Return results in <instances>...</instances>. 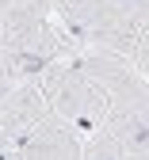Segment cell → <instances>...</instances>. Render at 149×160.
I'll use <instances>...</instances> for the list:
<instances>
[{
    "mask_svg": "<svg viewBox=\"0 0 149 160\" xmlns=\"http://www.w3.org/2000/svg\"><path fill=\"white\" fill-rule=\"evenodd\" d=\"M65 34L54 23L50 0H12L0 15V50L15 57H46L57 61L65 50Z\"/></svg>",
    "mask_w": 149,
    "mask_h": 160,
    "instance_id": "obj_2",
    "label": "cell"
},
{
    "mask_svg": "<svg viewBox=\"0 0 149 160\" xmlns=\"http://www.w3.org/2000/svg\"><path fill=\"white\" fill-rule=\"evenodd\" d=\"M77 69L92 80V84L103 92V99L107 103H119V99H134V95H145V76L130 65L122 61V57H107V53H88L80 57Z\"/></svg>",
    "mask_w": 149,
    "mask_h": 160,
    "instance_id": "obj_3",
    "label": "cell"
},
{
    "mask_svg": "<svg viewBox=\"0 0 149 160\" xmlns=\"http://www.w3.org/2000/svg\"><path fill=\"white\" fill-rule=\"evenodd\" d=\"M8 4H12V0H0V15H4V8H8Z\"/></svg>",
    "mask_w": 149,
    "mask_h": 160,
    "instance_id": "obj_8",
    "label": "cell"
},
{
    "mask_svg": "<svg viewBox=\"0 0 149 160\" xmlns=\"http://www.w3.org/2000/svg\"><path fill=\"white\" fill-rule=\"evenodd\" d=\"M19 160H80V141L77 130L65 126L57 114H46L35 130L15 137Z\"/></svg>",
    "mask_w": 149,
    "mask_h": 160,
    "instance_id": "obj_4",
    "label": "cell"
},
{
    "mask_svg": "<svg viewBox=\"0 0 149 160\" xmlns=\"http://www.w3.org/2000/svg\"><path fill=\"white\" fill-rule=\"evenodd\" d=\"M0 160H19V152H15V141L8 133H0Z\"/></svg>",
    "mask_w": 149,
    "mask_h": 160,
    "instance_id": "obj_7",
    "label": "cell"
},
{
    "mask_svg": "<svg viewBox=\"0 0 149 160\" xmlns=\"http://www.w3.org/2000/svg\"><path fill=\"white\" fill-rule=\"evenodd\" d=\"M50 114L46 99H42L38 84H15L4 99H0V133H8L12 141L35 130L42 118Z\"/></svg>",
    "mask_w": 149,
    "mask_h": 160,
    "instance_id": "obj_5",
    "label": "cell"
},
{
    "mask_svg": "<svg viewBox=\"0 0 149 160\" xmlns=\"http://www.w3.org/2000/svg\"><path fill=\"white\" fill-rule=\"evenodd\" d=\"M15 88V72H12V57L0 50V99H4L8 92Z\"/></svg>",
    "mask_w": 149,
    "mask_h": 160,
    "instance_id": "obj_6",
    "label": "cell"
},
{
    "mask_svg": "<svg viewBox=\"0 0 149 160\" xmlns=\"http://www.w3.org/2000/svg\"><path fill=\"white\" fill-rule=\"evenodd\" d=\"M35 84H38L42 99H46L50 114H57L73 130H96L103 122V114H107L103 92L77 69V61H54Z\"/></svg>",
    "mask_w": 149,
    "mask_h": 160,
    "instance_id": "obj_1",
    "label": "cell"
}]
</instances>
